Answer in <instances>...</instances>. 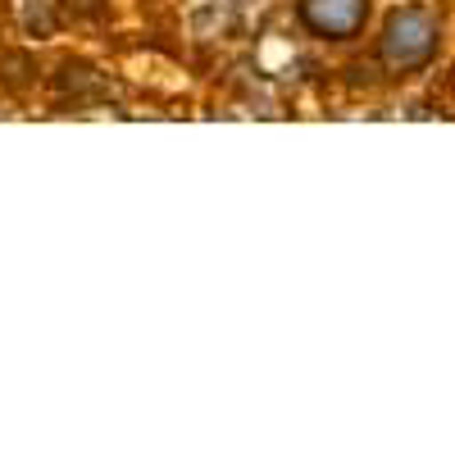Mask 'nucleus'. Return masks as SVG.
Here are the masks:
<instances>
[{"mask_svg":"<svg viewBox=\"0 0 455 455\" xmlns=\"http://www.w3.org/2000/svg\"><path fill=\"white\" fill-rule=\"evenodd\" d=\"M437 51V19L419 5L410 10H396L383 28V46H378V55H383V64L392 73H414L424 68Z\"/></svg>","mask_w":455,"mask_h":455,"instance_id":"nucleus-1","label":"nucleus"},{"mask_svg":"<svg viewBox=\"0 0 455 455\" xmlns=\"http://www.w3.org/2000/svg\"><path fill=\"white\" fill-rule=\"evenodd\" d=\"M369 19V0H300V23L319 36L347 42Z\"/></svg>","mask_w":455,"mask_h":455,"instance_id":"nucleus-2","label":"nucleus"}]
</instances>
